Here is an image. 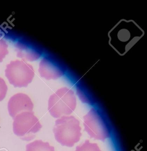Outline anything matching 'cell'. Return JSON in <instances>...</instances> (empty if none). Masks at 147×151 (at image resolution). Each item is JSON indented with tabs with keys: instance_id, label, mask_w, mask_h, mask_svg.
Instances as JSON below:
<instances>
[{
	"instance_id": "3957f363",
	"label": "cell",
	"mask_w": 147,
	"mask_h": 151,
	"mask_svg": "<svg viewBox=\"0 0 147 151\" xmlns=\"http://www.w3.org/2000/svg\"><path fill=\"white\" fill-rule=\"evenodd\" d=\"M13 131L21 139L31 141L42 127L38 118L33 112H24L14 118Z\"/></svg>"
},
{
	"instance_id": "8992f818",
	"label": "cell",
	"mask_w": 147,
	"mask_h": 151,
	"mask_svg": "<svg viewBox=\"0 0 147 151\" xmlns=\"http://www.w3.org/2000/svg\"><path fill=\"white\" fill-rule=\"evenodd\" d=\"M130 21L128 22L126 20L124 21L125 27L124 28V22L121 21L115 25V27L112 29L111 30L109 33V37L110 38L114 37V38L110 39L109 43L113 42L118 40L117 41L110 44V45L113 47L117 42L118 44L121 42L122 43V44H123V46H124V44H125L124 47H125V53L128 51L129 49L141 37H140V36L132 35V34L136 33L135 32H136L135 31L133 32H132V31L138 28L139 26L133 22L131 27H130V29H128V27L130 23ZM137 33V32H136V33Z\"/></svg>"
},
{
	"instance_id": "8fae6325",
	"label": "cell",
	"mask_w": 147,
	"mask_h": 151,
	"mask_svg": "<svg viewBox=\"0 0 147 151\" xmlns=\"http://www.w3.org/2000/svg\"><path fill=\"white\" fill-rule=\"evenodd\" d=\"M75 151H101L97 144L91 143L89 140H85L84 143L81 145L77 146Z\"/></svg>"
},
{
	"instance_id": "ba28073f",
	"label": "cell",
	"mask_w": 147,
	"mask_h": 151,
	"mask_svg": "<svg viewBox=\"0 0 147 151\" xmlns=\"http://www.w3.org/2000/svg\"><path fill=\"white\" fill-rule=\"evenodd\" d=\"M34 104L30 97L23 93H18L12 96L8 104V109L13 119L24 112H32Z\"/></svg>"
},
{
	"instance_id": "7c38bea8",
	"label": "cell",
	"mask_w": 147,
	"mask_h": 151,
	"mask_svg": "<svg viewBox=\"0 0 147 151\" xmlns=\"http://www.w3.org/2000/svg\"><path fill=\"white\" fill-rule=\"evenodd\" d=\"M8 45L6 41L0 37V62H2L6 55L8 54Z\"/></svg>"
},
{
	"instance_id": "277c9868",
	"label": "cell",
	"mask_w": 147,
	"mask_h": 151,
	"mask_svg": "<svg viewBox=\"0 0 147 151\" xmlns=\"http://www.w3.org/2000/svg\"><path fill=\"white\" fill-rule=\"evenodd\" d=\"M6 68V76L15 87H27L35 76L33 67L24 60L12 61Z\"/></svg>"
},
{
	"instance_id": "5b68a950",
	"label": "cell",
	"mask_w": 147,
	"mask_h": 151,
	"mask_svg": "<svg viewBox=\"0 0 147 151\" xmlns=\"http://www.w3.org/2000/svg\"><path fill=\"white\" fill-rule=\"evenodd\" d=\"M83 125L85 131L94 139L104 141L111 136L106 122L95 109H91L83 116Z\"/></svg>"
},
{
	"instance_id": "6da1fadb",
	"label": "cell",
	"mask_w": 147,
	"mask_h": 151,
	"mask_svg": "<svg viewBox=\"0 0 147 151\" xmlns=\"http://www.w3.org/2000/svg\"><path fill=\"white\" fill-rule=\"evenodd\" d=\"M81 129L80 122L74 116H63L55 121L53 132L59 143L62 146L72 147L80 140Z\"/></svg>"
},
{
	"instance_id": "9c48e42d",
	"label": "cell",
	"mask_w": 147,
	"mask_h": 151,
	"mask_svg": "<svg viewBox=\"0 0 147 151\" xmlns=\"http://www.w3.org/2000/svg\"><path fill=\"white\" fill-rule=\"evenodd\" d=\"M16 56L24 60L34 61L41 57L42 50L36 43L29 40H21L15 45Z\"/></svg>"
},
{
	"instance_id": "30bf717a",
	"label": "cell",
	"mask_w": 147,
	"mask_h": 151,
	"mask_svg": "<svg viewBox=\"0 0 147 151\" xmlns=\"http://www.w3.org/2000/svg\"><path fill=\"white\" fill-rule=\"evenodd\" d=\"M26 151H55V149L48 142L38 139L26 145Z\"/></svg>"
},
{
	"instance_id": "4fadbf2b",
	"label": "cell",
	"mask_w": 147,
	"mask_h": 151,
	"mask_svg": "<svg viewBox=\"0 0 147 151\" xmlns=\"http://www.w3.org/2000/svg\"><path fill=\"white\" fill-rule=\"evenodd\" d=\"M8 87L6 82L4 79L0 77V101L5 99Z\"/></svg>"
},
{
	"instance_id": "7a4b0ae2",
	"label": "cell",
	"mask_w": 147,
	"mask_h": 151,
	"mask_svg": "<svg viewBox=\"0 0 147 151\" xmlns=\"http://www.w3.org/2000/svg\"><path fill=\"white\" fill-rule=\"evenodd\" d=\"M76 98L71 89L63 87L50 96L48 101V111L55 118L69 115L75 109Z\"/></svg>"
},
{
	"instance_id": "52a82bcc",
	"label": "cell",
	"mask_w": 147,
	"mask_h": 151,
	"mask_svg": "<svg viewBox=\"0 0 147 151\" xmlns=\"http://www.w3.org/2000/svg\"><path fill=\"white\" fill-rule=\"evenodd\" d=\"M39 71L42 77L47 80L56 79L64 75L65 69L60 61L55 57L47 56L39 63Z\"/></svg>"
}]
</instances>
